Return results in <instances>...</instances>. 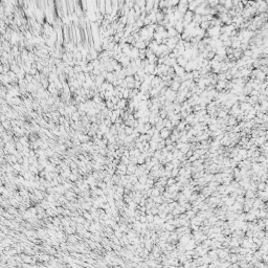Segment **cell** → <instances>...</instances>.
<instances>
[{
  "mask_svg": "<svg viewBox=\"0 0 268 268\" xmlns=\"http://www.w3.org/2000/svg\"><path fill=\"white\" fill-rule=\"evenodd\" d=\"M189 63V59L188 58H186V57H183V56H179L177 58V64L179 65V66H182V67H184L186 66L187 64Z\"/></svg>",
  "mask_w": 268,
  "mask_h": 268,
  "instance_id": "1",
  "label": "cell"
},
{
  "mask_svg": "<svg viewBox=\"0 0 268 268\" xmlns=\"http://www.w3.org/2000/svg\"><path fill=\"white\" fill-rule=\"evenodd\" d=\"M170 133H171L170 129H168V128H165V127H164L163 129H161L160 131H159V135H160V137L162 139H167L170 136Z\"/></svg>",
  "mask_w": 268,
  "mask_h": 268,
  "instance_id": "2",
  "label": "cell"
},
{
  "mask_svg": "<svg viewBox=\"0 0 268 268\" xmlns=\"http://www.w3.org/2000/svg\"><path fill=\"white\" fill-rule=\"evenodd\" d=\"M181 87V83L180 82H177V81H174L172 82V84L170 86V88L172 89V90H174V91H179V89Z\"/></svg>",
  "mask_w": 268,
  "mask_h": 268,
  "instance_id": "3",
  "label": "cell"
},
{
  "mask_svg": "<svg viewBox=\"0 0 268 268\" xmlns=\"http://www.w3.org/2000/svg\"><path fill=\"white\" fill-rule=\"evenodd\" d=\"M137 167L135 164H128V168H127V175H133L134 173H135V171H136Z\"/></svg>",
  "mask_w": 268,
  "mask_h": 268,
  "instance_id": "4",
  "label": "cell"
},
{
  "mask_svg": "<svg viewBox=\"0 0 268 268\" xmlns=\"http://www.w3.org/2000/svg\"><path fill=\"white\" fill-rule=\"evenodd\" d=\"M175 28H176V30L178 31V34H182L183 31H184V29H186V26H184L183 25V23L182 22H177L176 23V25L174 26Z\"/></svg>",
  "mask_w": 268,
  "mask_h": 268,
  "instance_id": "5",
  "label": "cell"
},
{
  "mask_svg": "<svg viewBox=\"0 0 268 268\" xmlns=\"http://www.w3.org/2000/svg\"><path fill=\"white\" fill-rule=\"evenodd\" d=\"M167 30H168V33H169L170 38H171V37H176V36L179 35V34H178V31L176 30L175 27H171V28H169V29H167Z\"/></svg>",
  "mask_w": 268,
  "mask_h": 268,
  "instance_id": "6",
  "label": "cell"
},
{
  "mask_svg": "<svg viewBox=\"0 0 268 268\" xmlns=\"http://www.w3.org/2000/svg\"><path fill=\"white\" fill-rule=\"evenodd\" d=\"M200 27L204 30H207L210 27V21H202L200 23Z\"/></svg>",
  "mask_w": 268,
  "mask_h": 268,
  "instance_id": "7",
  "label": "cell"
},
{
  "mask_svg": "<svg viewBox=\"0 0 268 268\" xmlns=\"http://www.w3.org/2000/svg\"><path fill=\"white\" fill-rule=\"evenodd\" d=\"M105 103H106V106H107L108 109H110V110H113L114 109V106H115V104H114L111 100H105Z\"/></svg>",
  "mask_w": 268,
  "mask_h": 268,
  "instance_id": "8",
  "label": "cell"
},
{
  "mask_svg": "<svg viewBox=\"0 0 268 268\" xmlns=\"http://www.w3.org/2000/svg\"><path fill=\"white\" fill-rule=\"evenodd\" d=\"M148 178H149V176H147V174H142L138 177V182L145 184L147 182V180H148Z\"/></svg>",
  "mask_w": 268,
  "mask_h": 268,
  "instance_id": "9",
  "label": "cell"
},
{
  "mask_svg": "<svg viewBox=\"0 0 268 268\" xmlns=\"http://www.w3.org/2000/svg\"><path fill=\"white\" fill-rule=\"evenodd\" d=\"M125 132H126L127 135H131V134L134 132V128H133V127H130V126H126Z\"/></svg>",
  "mask_w": 268,
  "mask_h": 268,
  "instance_id": "10",
  "label": "cell"
},
{
  "mask_svg": "<svg viewBox=\"0 0 268 268\" xmlns=\"http://www.w3.org/2000/svg\"><path fill=\"white\" fill-rule=\"evenodd\" d=\"M125 81L127 83H134V82H135V79H134V75H127Z\"/></svg>",
  "mask_w": 268,
  "mask_h": 268,
  "instance_id": "11",
  "label": "cell"
},
{
  "mask_svg": "<svg viewBox=\"0 0 268 268\" xmlns=\"http://www.w3.org/2000/svg\"><path fill=\"white\" fill-rule=\"evenodd\" d=\"M227 124H228L229 126H234V125L237 124V120H236L235 117H229V118L227 119Z\"/></svg>",
  "mask_w": 268,
  "mask_h": 268,
  "instance_id": "12",
  "label": "cell"
},
{
  "mask_svg": "<svg viewBox=\"0 0 268 268\" xmlns=\"http://www.w3.org/2000/svg\"><path fill=\"white\" fill-rule=\"evenodd\" d=\"M142 81H135L134 82V86H135V88H137V89H139L140 90V86H142Z\"/></svg>",
  "mask_w": 268,
  "mask_h": 268,
  "instance_id": "13",
  "label": "cell"
},
{
  "mask_svg": "<svg viewBox=\"0 0 268 268\" xmlns=\"http://www.w3.org/2000/svg\"><path fill=\"white\" fill-rule=\"evenodd\" d=\"M92 73H93L94 75H100V74L102 73V71H101V69H99V68H94V69L92 70Z\"/></svg>",
  "mask_w": 268,
  "mask_h": 268,
  "instance_id": "14",
  "label": "cell"
},
{
  "mask_svg": "<svg viewBox=\"0 0 268 268\" xmlns=\"http://www.w3.org/2000/svg\"><path fill=\"white\" fill-rule=\"evenodd\" d=\"M168 186H172V183H174L176 181V179H173V178H171V179H168Z\"/></svg>",
  "mask_w": 268,
  "mask_h": 268,
  "instance_id": "15",
  "label": "cell"
},
{
  "mask_svg": "<svg viewBox=\"0 0 268 268\" xmlns=\"http://www.w3.org/2000/svg\"><path fill=\"white\" fill-rule=\"evenodd\" d=\"M127 88H129V89L135 88V86H134V83H128V87H127Z\"/></svg>",
  "mask_w": 268,
  "mask_h": 268,
  "instance_id": "16",
  "label": "cell"
},
{
  "mask_svg": "<svg viewBox=\"0 0 268 268\" xmlns=\"http://www.w3.org/2000/svg\"><path fill=\"white\" fill-rule=\"evenodd\" d=\"M203 125H205V123H203L202 125H198V126H203ZM205 127H195V129H204Z\"/></svg>",
  "mask_w": 268,
  "mask_h": 268,
  "instance_id": "17",
  "label": "cell"
},
{
  "mask_svg": "<svg viewBox=\"0 0 268 268\" xmlns=\"http://www.w3.org/2000/svg\"><path fill=\"white\" fill-rule=\"evenodd\" d=\"M253 1H256V2H260V1H262V0H253Z\"/></svg>",
  "mask_w": 268,
  "mask_h": 268,
  "instance_id": "18",
  "label": "cell"
}]
</instances>
